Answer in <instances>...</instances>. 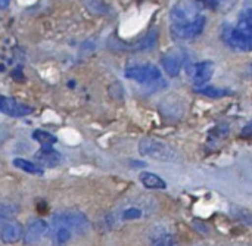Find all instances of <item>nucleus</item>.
Instances as JSON below:
<instances>
[{
  "instance_id": "4468645a",
  "label": "nucleus",
  "mask_w": 252,
  "mask_h": 246,
  "mask_svg": "<svg viewBox=\"0 0 252 246\" xmlns=\"http://www.w3.org/2000/svg\"><path fill=\"white\" fill-rule=\"evenodd\" d=\"M235 28L242 35H245L248 40L252 41V7L244 9L239 13V19H238V24L235 25Z\"/></svg>"
},
{
  "instance_id": "0eeeda50",
  "label": "nucleus",
  "mask_w": 252,
  "mask_h": 246,
  "mask_svg": "<svg viewBox=\"0 0 252 246\" xmlns=\"http://www.w3.org/2000/svg\"><path fill=\"white\" fill-rule=\"evenodd\" d=\"M49 232V224L41 218L30 220L22 236V242L25 246H34L41 242V239Z\"/></svg>"
},
{
  "instance_id": "9d476101",
  "label": "nucleus",
  "mask_w": 252,
  "mask_h": 246,
  "mask_svg": "<svg viewBox=\"0 0 252 246\" xmlns=\"http://www.w3.org/2000/svg\"><path fill=\"white\" fill-rule=\"evenodd\" d=\"M61 218L63 220V223L72 230L74 235H81L87 230L89 227V220L84 214L77 213V211H71V213H65L61 214Z\"/></svg>"
},
{
  "instance_id": "4be33fe9",
  "label": "nucleus",
  "mask_w": 252,
  "mask_h": 246,
  "mask_svg": "<svg viewBox=\"0 0 252 246\" xmlns=\"http://www.w3.org/2000/svg\"><path fill=\"white\" fill-rule=\"evenodd\" d=\"M241 137H242V139H252V121L251 123H248V124L242 128Z\"/></svg>"
},
{
  "instance_id": "a211bd4d",
  "label": "nucleus",
  "mask_w": 252,
  "mask_h": 246,
  "mask_svg": "<svg viewBox=\"0 0 252 246\" xmlns=\"http://www.w3.org/2000/svg\"><path fill=\"white\" fill-rule=\"evenodd\" d=\"M157 38H158L157 31H151L149 34H146L143 38H140V40L136 43L134 49H136V50H151V49H154V46L157 44Z\"/></svg>"
},
{
  "instance_id": "b1692460",
  "label": "nucleus",
  "mask_w": 252,
  "mask_h": 246,
  "mask_svg": "<svg viewBox=\"0 0 252 246\" xmlns=\"http://www.w3.org/2000/svg\"><path fill=\"white\" fill-rule=\"evenodd\" d=\"M10 4V0H0V9H7V6Z\"/></svg>"
},
{
  "instance_id": "393cba45",
  "label": "nucleus",
  "mask_w": 252,
  "mask_h": 246,
  "mask_svg": "<svg viewBox=\"0 0 252 246\" xmlns=\"http://www.w3.org/2000/svg\"><path fill=\"white\" fill-rule=\"evenodd\" d=\"M6 221H7V220H4L3 217H0V230H1V227H3V224H4Z\"/></svg>"
},
{
  "instance_id": "aec40b11",
  "label": "nucleus",
  "mask_w": 252,
  "mask_h": 246,
  "mask_svg": "<svg viewBox=\"0 0 252 246\" xmlns=\"http://www.w3.org/2000/svg\"><path fill=\"white\" fill-rule=\"evenodd\" d=\"M151 246H176L173 236L167 232H161L152 238Z\"/></svg>"
},
{
  "instance_id": "9b49d317",
  "label": "nucleus",
  "mask_w": 252,
  "mask_h": 246,
  "mask_svg": "<svg viewBox=\"0 0 252 246\" xmlns=\"http://www.w3.org/2000/svg\"><path fill=\"white\" fill-rule=\"evenodd\" d=\"M74 236L72 230L63 223V220L61 218V215H58L53 221V227H52V239L53 244L56 246L66 245L71 238Z\"/></svg>"
},
{
  "instance_id": "f03ea898",
  "label": "nucleus",
  "mask_w": 252,
  "mask_h": 246,
  "mask_svg": "<svg viewBox=\"0 0 252 246\" xmlns=\"http://www.w3.org/2000/svg\"><path fill=\"white\" fill-rule=\"evenodd\" d=\"M126 77L140 84H151L161 80V71L152 63H137L126 69Z\"/></svg>"
},
{
  "instance_id": "f8f14e48",
  "label": "nucleus",
  "mask_w": 252,
  "mask_h": 246,
  "mask_svg": "<svg viewBox=\"0 0 252 246\" xmlns=\"http://www.w3.org/2000/svg\"><path fill=\"white\" fill-rule=\"evenodd\" d=\"M34 159H35V164H38L41 168L43 167H56L61 161V155L53 148L41 146V149L35 154Z\"/></svg>"
},
{
  "instance_id": "f257e3e1",
  "label": "nucleus",
  "mask_w": 252,
  "mask_h": 246,
  "mask_svg": "<svg viewBox=\"0 0 252 246\" xmlns=\"http://www.w3.org/2000/svg\"><path fill=\"white\" fill-rule=\"evenodd\" d=\"M139 152L142 156H148L151 159L161 161V162H176L180 159L179 154L170 145L152 137H145L140 140Z\"/></svg>"
},
{
  "instance_id": "39448f33",
  "label": "nucleus",
  "mask_w": 252,
  "mask_h": 246,
  "mask_svg": "<svg viewBox=\"0 0 252 246\" xmlns=\"http://www.w3.org/2000/svg\"><path fill=\"white\" fill-rule=\"evenodd\" d=\"M205 24H207V19H205L204 15H201L195 21H190V22H186V24H180V25H173L171 24V32L179 40H190V38L198 37L204 31Z\"/></svg>"
},
{
  "instance_id": "6e6552de",
  "label": "nucleus",
  "mask_w": 252,
  "mask_h": 246,
  "mask_svg": "<svg viewBox=\"0 0 252 246\" xmlns=\"http://www.w3.org/2000/svg\"><path fill=\"white\" fill-rule=\"evenodd\" d=\"M0 112L13 118H21V117H27L30 114L34 112V108L19 102L15 97H9V96H3L0 94Z\"/></svg>"
},
{
  "instance_id": "6ab92c4d",
  "label": "nucleus",
  "mask_w": 252,
  "mask_h": 246,
  "mask_svg": "<svg viewBox=\"0 0 252 246\" xmlns=\"http://www.w3.org/2000/svg\"><path fill=\"white\" fill-rule=\"evenodd\" d=\"M196 92L199 94H204V96H208L213 99H220V97L230 94V90H227V89H216V87H210V86H204L201 89H196Z\"/></svg>"
},
{
  "instance_id": "dca6fc26",
  "label": "nucleus",
  "mask_w": 252,
  "mask_h": 246,
  "mask_svg": "<svg viewBox=\"0 0 252 246\" xmlns=\"http://www.w3.org/2000/svg\"><path fill=\"white\" fill-rule=\"evenodd\" d=\"M13 165L18 170L25 171L28 174H34V176H41L43 174V168L38 164L31 162V161H27V159H22V158H15L13 159Z\"/></svg>"
},
{
  "instance_id": "7ed1b4c3",
  "label": "nucleus",
  "mask_w": 252,
  "mask_h": 246,
  "mask_svg": "<svg viewBox=\"0 0 252 246\" xmlns=\"http://www.w3.org/2000/svg\"><path fill=\"white\" fill-rule=\"evenodd\" d=\"M199 16H201V13H199L198 4L190 0H182L177 4H174L170 10V19H171L173 25L186 24V22L195 21Z\"/></svg>"
},
{
  "instance_id": "a878e982",
  "label": "nucleus",
  "mask_w": 252,
  "mask_h": 246,
  "mask_svg": "<svg viewBox=\"0 0 252 246\" xmlns=\"http://www.w3.org/2000/svg\"><path fill=\"white\" fill-rule=\"evenodd\" d=\"M248 69H250V72H251V74H252V63H251V65H250V66H248Z\"/></svg>"
},
{
  "instance_id": "f3484780",
  "label": "nucleus",
  "mask_w": 252,
  "mask_h": 246,
  "mask_svg": "<svg viewBox=\"0 0 252 246\" xmlns=\"http://www.w3.org/2000/svg\"><path fill=\"white\" fill-rule=\"evenodd\" d=\"M32 139L35 142H38L44 148H52L58 142V139L53 134H50V133H47L44 130H35V131H32Z\"/></svg>"
},
{
  "instance_id": "2eb2a0df",
  "label": "nucleus",
  "mask_w": 252,
  "mask_h": 246,
  "mask_svg": "<svg viewBox=\"0 0 252 246\" xmlns=\"http://www.w3.org/2000/svg\"><path fill=\"white\" fill-rule=\"evenodd\" d=\"M140 182H142V184L146 187V189H152V190H164L165 187H167V183L159 177V176H157V174H154V173H148V171H145V173H142L140 174Z\"/></svg>"
},
{
  "instance_id": "5701e85b",
  "label": "nucleus",
  "mask_w": 252,
  "mask_h": 246,
  "mask_svg": "<svg viewBox=\"0 0 252 246\" xmlns=\"http://www.w3.org/2000/svg\"><path fill=\"white\" fill-rule=\"evenodd\" d=\"M198 1L202 3L208 9H217V6H219V0H198Z\"/></svg>"
},
{
  "instance_id": "423d86ee",
  "label": "nucleus",
  "mask_w": 252,
  "mask_h": 246,
  "mask_svg": "<svg viewBox=\"0 0 252 246\" xmlns=\"http://www.w3.org/2000/svg\"><path fill=\"white\" fill-rule=\"evenodd\" d=\"M213 74H214V63L211 61L196 62V63L190 65L188 69V75L196 89L204 87L211 80Z\"/></svg>"
},
{
  "instance_id": "1a4fd4ad",
  "label": "nucleus",
  "mask_w": 252,
  "mask_h": 246,
  "mask_svg": "<svg viewBox=\"0 0 252 246\" xmlns=\"http://www.w3.org/2000/svg\"><path fill=\"white\" fill-rule=\"evenodd\" d=\"M22 236H24V229L15 220H7L0 230V239L6 245H13L16 242H19L22 239Z\"/></svg>"
},
{
  "instance_id": "20e7f679",
  "label": "nucleus",
  "mask_w": 252,
  "mask_h": 246,
  "mask_svg": "<svg viewBox=\"0 0 252 246\" xmlns=\"http://www.w3.org/2000/svg\"><path fill=\"white\" fill-rule=\"evenodd\" d=\"M221 40L223 43L230 47L232 50H236V52H252V41L248 40L245 35H242L236 28L235 25H224L223 30H221Z\"/></svg>"
},
{
  "instance_id": "ddd939ff",
  "label": "nucleus",
  "mask_w": 252,
  "mask_h": 246,
  "mask_svg": "<svg viewBox=\"0 0 252 246\" xmlns=\"http://www.w3.org/2000/svg\"><path fill=\"white\" fill-rule=\"evenodd\" d=\"M161 63H162V68L165 69V72L170 77H177L180 74V69H182V65H183V59L177 53H168V55L162 56Z\"/></svg>"
},
{
  "instance_id": "412c9836",
  "label": "nucleus",
  "mask_w": 252,
  "mask_h": 246,
  "mask_svg": "<svg viewBox=\"0 0 252 246\" xmlns=\"http://www.w3.org/2000/svg\"><path fill=\"white\" fill-rule=\"evenodd\" d=\"M142 217V211L139 208H128L123 213V220H137Z\"/></svg>"
}]
</instances>
